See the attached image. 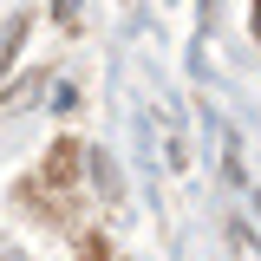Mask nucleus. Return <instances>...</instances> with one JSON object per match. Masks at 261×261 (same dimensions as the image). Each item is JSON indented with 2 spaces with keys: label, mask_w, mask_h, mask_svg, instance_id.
<instances>
[{
  "label": "nucleus",
  "mask_w": 261,
  "mask_h": 261,
  "mask_svg": "<svg viewBox=\"0 0 261 261\" xmlns=\"http://www.w3.org/2000/svg\"><path fill=\"white\" fill-rule=\"evenodd\" d=\"M255 33H261V0H255Z\"/></svg>",
  "instance_id": "obj_1"
}]
</instances>
